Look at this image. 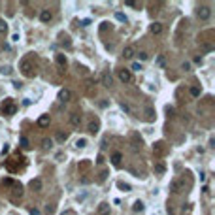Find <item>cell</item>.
Masks as SVG:
<instances>
[{
    "label": "cell",
    "mask_w": 215,
    "mask_h": 215,
    "mask_svg": "<svg viewBox=\"0 0 215 215\" xmlns=\"http://www.w3.org/2000/svg\"><path fill=\"white\" fill-rule=\"evenodd\" d=\"M21 72H23L25 78H32V76H34V66H32V62H30L28 59H23L21 60Z\"/></svg>",
    "instance_id": "cell-1"
},
{
    "label": "cell",
    "mask_w": 215,
    "mask_h": 215,
    "mask_svg": "<svg viewBox=\"0 0 215 215\" xmlns=\"http://www.w3.org/2000/svg\"><path fill=\"white\" fill-rule=\"evenodd\" d=\"M117 76H119V79L123 81V83H130L132 81V74H130V70H126V68H121L119 72H117Z\"/></svg>",
    "instance_id": "cell-2"
},
{
    "label": "cell",
    "mask_w": 215,
    "mask_h": 215,
    "mask_svg": "<svg viewBox=\"0 0 215 215\" xmlns=\"http://www.w3.org/2000/svg\"><path fill=\"white\" fill-rule=\"evenodd\" d=\"M164 153H166V143H164V142H157L155 145H153V155L162 157Z\"/></svg>",
    "instance_id": "cell-3"
},
{
    "label": "cell",
    "mask_w": 215,
    "mask_h": 215,
    "mask_svg": "<svg viewBox=\"0 0 215 215\" xmlns=\"http://www.w3.org/2000/svg\"><path fill=\"white\" fill-rule=\"evenodd\" d=\"M143 115H145V121H147V123H153V121L157 119V111H155V108L147 106L145 110H143Z\"/></svg>",
    "instance_id": "cell-4"
},
{
    "label": "cell",
    "mask_w": 215,
    "mask_h": 215,
    "mask_svg": "<svg viewBox=\"0 0 215 215\" xmlns=\"http://www.w3.org/2000/svg\"><path fill=\"white\" fill-rule=\"evenodd\" d=\"M196 15L202 19V21H208L209 15H211V9H209L208 6H200V8H198V12H196Z\"/></svg>",
    "instance_id": "cell-5"
},
{
    "label": "cell",
    "mask_w": 215,
    "mask_h": 215,
    "mask_svg": "<svg viewBox=\"0 0 215 215\" xmlns=\"http://www.w3.org/2000/svg\"><path fill=\"white\" fill-rule=\"evenodd\" d=\"M2 111H4V113H8V115H13L15 111H17V108L12 104V98H8V100H6V104L2 106Z\"/></svg>",
    "instance_id": "cell-6"
},
{
    "label": "cell",
    "mask_w": 215,
    "mask_h": 215,
    "mask_svg": "<svg viewBox=\"0 0 215 215\" xmlns=\"http://www.w3.org/2000/svg\"><path fill=\"white\" fill-rule=\"evenodd\" d=\"M136 55V49H134V45H126L125 49H123V57L125 59H132Z\"/></svg>",
    "instance_id": "cell-7"
},
{
    "label": "cell",
    "mask_w": 215,
    "mask_h": 215,
    "mask_svg": "<svg viewBox=\"0 0 215 215\" xmlns=\"http://www.w3.org/2000/svg\"><path fill=\"white\" fill-rule=\"evenodd\" d=\"M98 130H100V121H98V119L91 121V123H89V132H91V134H96Z\"/></svg>",
    "instance_id": "cell-8"
},
{
    "label": "cell",
    "mask_w": 215,
    "mask_h": 215,
    "mask_svg": "<svg viewBox=\"0 0 215 215\" xmlns=\"http://www.w3.org/2000/svg\"><path fill=\"white\" fill-rule=\"evenodd\" d=\"M70 125L72 126H79L81 125V113H72L70 115Z\"/></svg>",
    "instance_id": "cell-9"
},
{
    "label": "cell",
    "mask_w": 215,
    "mask_h": 215,
    "mask_svg": "<svg viewBox=\"0 0 215 215\" xmlns=\"http://www.w3.org/2000/svg\"><path fill=\"white\" fill-rule=\"evenodd\" d=\"M93 85H94V81H93V79H85V91H87V94H89V96H93V94H94Z\"/></svg>",
    "instance_id": "cell-10"
},
{
    "label": "cell",
    "mask_w": 215,
    "mask_h": 215,
    "mask_svg": "<svg viewBox=\"0 0 215 215\" xmlns=\"http://www.w3.org/2000/svg\"><path fill=\"white\" fill-rule=\"evenodd\" d=\"M51 17H53V15H51L49 9H44V12L40 13V19H42V23H49V21H51Z\"/></svg>",
    "instance_id": "cell-11"
},
{
    "label": "cell",
    "mask_w": 215,
    "mask_h": 215,
    "mask_svg": "<svg viewBox=\"0 0 215 215\" xmlns=\"http://www.w3.org/2000/svg\"><path fill=\"white\" fill-rule=\"evenodd\" d=\"M59 98H60V100H70V98H72V93H70V89H60V93H59Z\"/></svg>",
    "instance_id": "cell-12"
},
{
    "label": "cell",
    "mask_w": 215,
    "mask_h": 215,
    "mask_svg": "<svg viewBox=\"0 0 215 215\" xmlns=\"http://www.w3.org/2000/svg\"><path fill=\"white\" fill-rule=\"evenodd\" d=\"M30 189L32 191H42V179H32L30 181Z\"/></svg>",
    "instance_id": "cell-13"
},
{
    "label": "cell",
    "mask_w": 215,
    "mask_h": 215,
    "mask_svg": "<svg viewBox=\"0 0 215 215\" xmlns=\"http://www.w3.org/2000/svg\"><path fill=\"white\" fill-rule=\"evenodd\" d=\"M149 30H151L153 34H161V32H162V25H161V23H151Z\"/></svg>",
    "instance_id": "cell-14"
},
{
    "label": "cell",
    "mask_w": 215,
    "mask_h": 215,
    "mask_svg": "<svg viewBox=\"0 0 215 215\" xmlns=\"http://www.w3.org/2000/svg\"><path fill=\"white\" fill-rule=\"evenodd\" d=\"M181 187H183V181H172L170 191L172 192H179V191H181Z\"/></svg>",
    "instance_id": "cell-15"
},
{
    "label": "cell",
    "mask_w": 215,
    "mask_h": 215,
    "mask_svg": "<svg viewBox=\"0 0 215 215\" xmlns=\"http://www.w3.org/2000/svg\"><path fill=\"white\" fill-rule=\"evenodd\" d=\"M121 161H123V155H121L119 151H117V153H113V155H111V162H113L115 166H119V164H121Z\"/></svg>",
    "instance_id": "cell-16"
},
{
    "label": "cell",
    "mask_w": 215,
    "mask_h": 215,
    "mask_svg": "<svg viewBox=\"0 0 215 215\" xmlns=\"http://www.w3.org/2000/svg\"><path fill=\"white\" fill-rule=\"evenodd\" d=\"M102 81H104V87H111V76H110V72H104V74H102Z\"/></svg>",
    "instance_id": "cell-17"
},
{
    "label": "cell",
    "mask_w": 215,
    "mask_h": 215,
    "mask_svg": "<svg viewBox=\"0 0 215 215\" xmlns=\"http://www.w3.org/2000/svg\"><path fill=\"white\" fill-rule=\"evenodd\" d=\"M89 168H91V162H89V161H81L79 164H78V170H79V172H87Z\"/></svg>",
    "instance_id": "cell-18"
},
{
    "label": "cell",
    "mask_w": 215,
    "mask_h": 215,
    "mask_svg": "<svg viewBox=\"0 0 215 215\" xmlns=\"http://www.w3.org/2000/svg\"><path fill=\"white\" fill-rule=\"evenodd\" d=\"M98 213L100 215H110V204H100V208H98Z\"/></svg>",
    "instance_id": "cell-19"
},
{
    "label": "cell",
    "mask_w": 215,
    "mask_h": 215,
    "mask_svg": "<svg viewBox=\"0 0 215 215\" xmlns=\"http://www.w3.org/2000/svg\"><path fill=\"white\" fill-rule=\"evenodd\" d=\"M55 59H57V64L60 66V68H64V66H66V62H68V60H66V57H64L62 53H59V55H57Z\"/></svg>",
    "instance_id": "cell-20"
},
{
    "label": "cell",
    "mask_w": 215,
    "mask_h": 215,
    "mask_svg": "<svg viewBox=\"0 0 215 215\" xmlns=\"http://www.w3.org/2000/svg\"><path fill=\"white\" fill-rule=\"evenodd\" d=\"M49 125V115H42L38 119V126H47Z\"/></svg>",
    "instance_id": "cell-21"
},
{
    "label": "cell",
    "mask_w": 215,
    "mask_h": 215,
    "mask_svg": "<svg viewBox=\"0 0 215 215\" xmlns=\"http://www.w3.org/2000/svg\"><path fill=\"white\" fill-rule=\"evenodd\" d=\"M155 172L157 174H164L166 172V166L162 164V162H158V164H155Z\"/></svg>",
    "instance_id": "cell-22"
},
{
    "label": "cell",
    "mask_w": 215,
    "mask_h": 215,
    "mask_svg": "<svg viewBox=\"0 0 215 215\" xmlns=\"http://www.w3.org/2000/svg\"><path fill=\"white\" fill-rule=\"evenodd\" d=\"M132 209H134V211H142V209H143V202L142 200H136L134 206H132Z\"/></svg>",
    "instance_id": "cell-23"
},
{
    "label": "cell",
    "mask_w": 215,
    "mask_h": 215,
    "mask_svg": "<svg viewBox=\"0 0 215 215\" xmlns=\"http://www.w3.org/2000/svg\"><path fill=\"white\" fill-rule=\"evenodd\" d=\"M189 93H191V96L196 98V96H200V87H191V91H189Z\"/></svg>",
    "instance_id": "cell-24"
},
{
    "label": "cell",
    "mask_w": 215,
    "mask_h": 215,
    "mask_svg": "<svg viewBox=\"0 0 215 215\" xmlns=\"http://www.w3.org/2000/svg\"><path fill=\"white\" fill-rule=\"evenodd\" d=\"M6 32H8V23L0 21V34H6Z\"/></svg>",
    "instance_id": "cell-25"
},
{
    "label": "cell",
    "mask_w": 215,
    "mask_h": 215,
    "mask_svg": "<svg viewBox=\"0 0 215 215\" xmlns=\"http://www.w3.org/2000/svg\"><path fill=\"white\" fill-rule=\"evenodd\" d=\"M21 147H25V149H27V147H30V142H28V138H27V136H23V138H21Z\"/></svg>",
    "instance_id": "cell-26"
},
{
    "label": "cell",
    "mask_w": 215,
    "mask_h": 215,
    "mask_svg": "<svg viewBox=\"0 0 215 215\" xmlns=\"http://www.w3.org/2000/svg\"><path fill=\"white\" fill-rule=\"evenodd\" d=\"M76 145H78L79 149H81V147H85V145H87V140H85V138H81V140H78V142H76Z\"/></svg>",
    "instance_id": "cell-27"
},
{
    "label": "cell",
    "mask_w": 215,
    "mask_h": 215,
    "mask_svg": "<svg viewBox=\"0 0 215 215\" xmlns=\"http://www.w3.org/2000/svg\"><path fill=\"white\" fill-rule=\"evenodd\" d=\"M138 57H140V60H147V57H149V55L145 53V51H140V53H136Z\"/></svg>",
    "instance_id": "cell-28"
},
{
    "label": "cell",
    "mask_w": 215,
    "mask_h": 215,
    "mask_svg": "<svg viewBox=\"0 0 215 215\" xmlns=\"http://www.w3.org/2000/svg\"><path fill=\"white\" fill-rule=\"evenodd\" d=\"M202 49L209 53V51H213V45H211V44H202Z\"/></svg>",
    "instance_id": "cell-29"
},
{
    "label": "cell",
    "mask_w": 215,
    "mask_h": 215,
    "mask_svg": "<svg viewBox=\"0 0 215 215\" xmlns=\"http://www.w3.org/2000/svg\"><path fill=\"white\" fill-rule=\"evenodd\" d=\"M132 70H134V72H140L142 70V64L140 62H134V64H132Z\"/></svg>",
    "instance_id": "cell-30"
},
{
    "label": "cell",
    "mask_w": 215,
    "mask_h": 215,
    "mask_svg": "<svg viewBox=\"0 0 215 215\" xmlns=\"http://www.w3.org/2000/svg\"><path fill=\"white\" fill-rule=\"evenodd\" d=\"M126 6H130V8H138V2H132V0H126Z\"/></svg>",
    "instance_id": "cell-31"
},
{
    "label": "cell",
    "mask_w": 215,
    "mask_h": 215,
    "mask_svg": "<svg viewBox=\"0 0 215 215\" xmlns=\"http://www.w3.org/2000/svg\"><path fill=\"white\" fill-rule=\"evenodd\" d=\"M119 189H123V191H130V185H126V183H119Z\"/></svg>",
    "instance_id": "cell-32"
},
{
    "label": "cell",
    "mask_w": 215,
    "mask_h": 215,
    "mask_svg": "<svg viewBox=\"0 0 215 215\" xmlns=\"http://www.w3.org/2000/svg\"><path fill=\"white\" fill-rule=\"evenodd\" d=\"M66 138H68V134H62V132H60V134L57 136V140H59V142H64Z\"/></svg>",
    "instance_id": "cell-33"
},
{
    "label": "cell",
    "mask_w": 215,
    "mask_h": 215,
    "mask_svg": "<svg viewBox=\"0 0 215 215\" xmlns=\"http://www.w3.org/2000/svg\"><path fill=\"white\" fill-rule=\"evenodd\" d=\"M115 17L119 19V21H126V17H125V15H123V13H115Z\"/></svg>",
    "instance_id": "cell-34"
},
{
    "label": "cell",
    "mask_w": 215,
    "mask_h": 215,
    "mask_svg": "<svg viewBox=\"0 0 215 215\" xmlns=\"http://www.w3.org/2000/svg\"><path fill=\"white\" fill-rule=\"evenodd\" d=\"M106 176H108V172H102V174H100V177H98V181L102 183V181H104V179H106Z\"/></svg>",
    "instance_id": "cell-35"
},
{
    "label": "cell",
    "mask_w": 215,
    "mask_h": 215,
    "mask_svg": "<svg viewBox=\"0 0 215 215\" xmlns=\"http://www.w3.org/2000/svg\"><path fill=\"white\" fill-rule=\"evenodd\" d=\"M121 108H123V110H125V111H130V108H129V104H125V102H121Z\"/></svg>",
    "instance_id": "cell-36"
},
{
    "label": "cell",
    "mask_w": 215,
    "mask_h": 215,
    "mask_svg": "<svg viewBox=\"0 0 215 215\" xmlns=\"http://www.w3.org/2000/svg\"><path fill=\"white\" fill-rule=\"evenodd\" d=\"M181 68H183V70H189V68H191V64H189V62H183Z\"/></svg>",
    "instance_id": "cell-37"
},
{
    "label": "cell",
    "mask_w": 215,
    "mask_h": 215,
    "mask_svg": "<svg viewBox=\"0 0 215 215\" xmlns=\"http://www.w3.org/2000/svg\"><path fill=\"white\" fill-rule=\"evenodd\" d=\"M30 215H40V211L36 208H32V209H30Z\"/></svg>",
    "instance_id": "cell-38"
},
{
    "label": "cell",
    "mask_w": 215,
    "mask_h": 215,
    "mask_svg": "<svg viewBox=\"0 0 215 215\" xmlns=\"http://www.w3.org/2000/svg\"><path fill=\"white\" fill-rule=\"evenodd\" d=\"M44 147H51V140H44Z\"/></svg>",
    "instance_id": "cell-39"
},
{
    "label": "cell",
    "mask_w": 215,
    "mask_h": 215,
    "mask_svg": "<svg viewBox=\"0 0 215 215\" xmlns=\"http://www.w3.org/2000/svg\"><path fill=\"white\" fill-rule=\"evenodd\" d=\"M96 162H98V164H102V162H104V155H98V161H96Z\"/></svg>",
    "instance_id": "cell-40"
}]
</instances>
